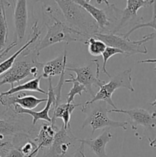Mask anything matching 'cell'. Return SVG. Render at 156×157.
Listing matches in <instances>:
<instances>
[{
	"label": "cell",
	"instance_id": "14",
	"mask_svg": "<svg viewBox=\"0 0 156 157\" xmlns=\"http://www.w3.org/2000/svg\"><path fill=\"white\" fill-rule=\"evenodd\" d=\"M47 98H37L32 95H9L0 98V103L4 106L6 110L11 109L14 105H18L24 110H33L36 108L40 104L47 102Z\"/></svg>",
	"mask_w": 156,
	"mask_h": 157
},
{
	"label": "cell",
	"instance_id": "22",
	"mask_svg": "<svg viewBox=\"0 0 156 157\" xmlns=\"http://www.w3.org/2000/svg\"><path fill=\"white\" fill-rule=\"evenodd\" d=\"M0 135L5 136H26L25 132L24 131L19 125L15 123L9 122L6 120L0 119Z\"/></svg>",
	"mask_w": 156,
	"mask_h": 157
},
{
	"label": "cell",
	"instance_id": "32",
	"mask_svg": "<svg viewBox=\"0 0 156 157\" xmlns=\"http://www.w3.org/2000/svg\"><path fill=\"white\" fill-rule=\"evenodd\" d=\"M139 63H156V59H146L142 60V61H139Z\"/></svg>",
	"mask_w": 156,
	"mask_h": 157
},
{
	"label": "cell",
	"instance_id": "28",
	"mask_svg": "<svg viewBox=\"0 0 156 157\" xmlns=\"http://www.w3.org/2000/svg\"><path fill=\"white\" fill-rule=\"evenodd\" d=\"M84 153V144L80 141V145L79 148L74 152V153H73V154L70 157H84V156H83Z\"/></svg>",
	"mask_w": 156,
	"mask_h": 157
},
{
	"label": "cell",
	"instance_id": "36",
	"mask_svg": "<svg viewBox=\"0 0 156 157\" xmlns=\"http://www.w3.org/2000/svg\"><path fill=\"white\" fill-rule=\"evenodd\" d=\"M153 116H154V119H155V121H156V112L155 113H153Z\"/></svg>",
	"mask_w": 156,
	"mask_h": 157
},
{
	"label": "cell",
	"instance_id": "31",
	"mask_svg": "<svg viewBox=\"0 0 156 157\" xmlns=\"http://www.w3.org/2000/svg\"><path fill=\"white\" fill-rule=\"evenodd\" d=\"M148 141H149V146L151 147H153V148H156V137L154 138V139H150L148 138Z\"/></svg>",
	"mask_w": 156,
	"mask_h": 157
},
{
	"label": "cell",
	"instance_id": "7",
	"mask_svg": "<svg viewBox=\"0 0 156 157\" xmlns=\"http://www.w3.org/2000/svg\"><path fill=\"white\" fill-rule=\"evenodd\" d=\"M132 69L128 68L125 71L116 74L110 78V81L108 83H105L103 85L99 87V90L95 94V96L90 101L85 103V105L93 104L96 101H105L107 104L117 109L116 106L112 100V96L115 90L119 88H125L132 92L135 91V88L132 84Z\"/></svg>",
	"mask_w": 156,
	"mask_h": 157
},
{
	"label": "cell",
	"instance_id": "11",
	"mask_svg": "<svg viewBox=\"0 0 156 157\" xmlns=\"http://www.w3.org/2000/svg\"><path fill=\"white\" fill-rule=\"evenodd\" d=\"M48 90H47V101L46 103V106L43 110L40 111H34V110H24L22 107L18 105H14L12 107V111L16 114H28L32 117V125L35 126L38 121H45L51 124L52 120L49 116V112L51 109L52 106L54 105V110L55 104H56V99L55 95L54 94L53 86H52V78H48Z\"/></svg>",
	"mask_w": 156,
	"mask_h": 157
},
{
	"label": "cell",
	"instance_id": "25",
	"mask_svg": "<svg viewBox=\"0 0 156 157\" xmlns=\"http://www.w3.org/2000/svg\"><path fill=\"white\" fill-rule=\"evenodd\" d=\"M154 8H153V14H152V18H151V21H148L146 23H140V24H136L127 33L122 34V36L125 38L129 39V36L132 32L138 30L139 29H142V28H151V29H154L156 31V1L154 2Z\"/></svg>",
	"mask_w": 156,
	"mask_h": 157
},
{
	"label": "cell",
	"instance_id": "21",
	"mask_svg": "<svg viewBox=\"0 0 156 157\" xmlns=\"http://www.w3.org/2000/svg\"><path fill=\"white\" fill-rule=\"evenodd\" d=\"M11 5L10 1H0V55L2 54L8 41V28L7 19H6V9Z\"/></svg>",
	"mask_w": 156,
	"mask_h": 157
},
{
	"label": "cell",
	"instance_id": "1",
	"mask_svg": "<svg viewBox=\"0 0 156 157\" xmlns=\"http://www.w3.org/2000/svg\"><path fill=\"white\" fill-rule=\"evenodd\" d=\"M41 10L43 24L47 27V32L42 39L35 44L37 52L40 53L43 49L60 42L69 44L79 41L86 44L90 37L73 29L66 22L55 1H43Z\"/></svg>",
	"mask_w": 156,
	"mask_h": 157
},
{
	"label": "cell",
	"instance_id": "33",
	"mask_svg": "<svg viewBox=\"0 0 156 157\" xmlns=\"http://www.w3.org/2000/svg\"><path fill=\"white\" fill-rule=\"evenodd\" d=\"M10 144V142H7V141H2V140H0V149H2L4 147H6V146H8Z\"/></svg>",
	"mask_w": 156,
	"mask_h": 157
},
{
	"label": "cell",
	"instance_id": "18",
	"mask_svg": "<svg viewBox=\"0 0 156 157\" xmlns=\"http://www.w3.org/2000/svg\"><path fill=\"white\" fill-rule=\"evenodd\" d=\"M82 104H76L74 103L71 104H60L54 110V115L53 117L51 118L52 122L51 125L53 127L55 126V122L58 118H60L63 121V127L65 129H70V121L71 119V115L73 113V111L77 106H81Z\"/></svg>",
	"mask_w": 156,
	"mask_h": 157
},
{
	"label": "cell",
	"instance_id": "13",
	"mask_svg": "<svg viewBox=\"0 0 156 157\" xmlns=\"http://www.w3.org/2000/svg\"><path fill=\"white\" fill-rule=\"evenodd\" d=\"M14 2V24H15V38L17 44L21 42L25 35L28 26L27 1L20 0Z\"/></svg>",
	"mask_w": 156,
	"mask_h": 157
},
{
	"label": "cell",
	"instance_id": "27",
	"mask_svg": "<svg viewBox=\"0 0 156 157\" xmlns=\"http://www.w3.org/2000/svg\"><path fill=\"white\" fill-rule=\"evenodd\" d=\"M4 157H24L20 150L19 147H16L12 144L8 149Z\"/></svg>",
	"mask_w": 156,
	"mask_h": 157
},
{
	"label": "cell",
	"instance_id": "35",
	"mask_svg": "<svg viewBox=\"0 0 156 157\" xmlns=\"http://www.w3.org/2000/svg\"><path fill=\"white\" fill-rule=\"evenodd\" d=\"M154 70H155V71H156V67H154ZM151 106H152V107H156V99H155V100H154V101H153V102H152V103H151Z\"/></svg>",
	"mask_w": 156,
	"mask_h": 157
},
{
	"label": "cell",
	"instance_id": "24",
	"mask_svg": "<svg viewBox=\"0 0 156 157\" xmlns=\"http://www.w3.org/2000/svg\"><path fill=\"white\" fill-rule=\"evenodd\" d=\"M88 46V52L91 55L95 57L100 56L106 48V44L101 40L94 37H90L86 43Z\"/></svg>",
	"mask_w": 156,
	"mask_h": 157
},
{
	"label": "cell",
	"instance_id": "29",
	"mask_svg": "<svg viewBox=\"0 0 156 157\" xmlns=\"http://www.w3.org/2000/svg\"><path fill=\"white\" fill-rule=\"evenodd\" d=\"M17 44H17V43L15 42V41H13V42L11 43L10 44H9V45H8L7 47H6V48L5 49L4 52H2V54H1V55H0V59H2V58L4 56H6V55H7L8 53H9V51L12 50V49L14 47H15V46L17 45Z\"/></svg>",
	"mask_w": 156,
	"mask_h": 157
},
{
	"label": "cell",
	"instance_id": "10",
	"mask_svg": "<svg viewBox=\"0 0 156 157\" xmlns=\"http://www.w3.org/2000/svg\"><path fill=\"white\" fill-rule=\"evenodd\" d=\"M120 113L128 115L130 119L128 124L131 125L132 129L134 131L138 130V127H142L148 130H153L156 127V121L153 116V113H150L145 109H112L109 110V113Z\"/></svg>",
	"mask_w": 156,
	"mask_h": 157
},
{
	"label": "cell",
	"instance_id": "30",
	"mask_svg": "<svg viewBox=\"0 0 156 157\" xmlns=\"http://www.w3.org/2000/svg\"><path fill=\"white\" fill-rule=\"evenodd\" d=\"M11 145H12V143H10L9 145L6 146V147H4V148L0 149V157H4L5 156V155H6V152H7L8 149H9V147H10Z\"/></svg>",
	"mask_w": 156,
	"mask_h": 157
},
{
	"label": "cell",
	"instance_id": "26",
	"mask_svg": "<svg viewBox=\"0 0 156 157\" xmlns=\"http://www.w3.org/2000/svg\"><path fill=\"white\" fill-rule=\"evenodd\" d=\"M118 54L123 55L122 52H121L119 49L107 46L106 48V50L104 51V52L102 53V59H103V63H102V73L105 74V75H106V76H108L109 78H111V75L109 74V72L107 71V70H106L107 61H109V59H110L112 56H113V55H118Z\"/></svg>",
	"mask_w": 156,
	"mask_h": 157
},
{
	"label": "cell",
	"instance_id": "15",
	"mask_svg": "<svg viewBox=\"0 0 156 157\" xmlns=\"http://www.w3.org/2000/svg\"><path fill=\"white\" fill-rule=\"evenodd\" d=\"M38 21H36L34 23L33 26L32 28V32H31L30 35H29V38L28 39L27 42L24 44L23 46H21V48L18 49L16 52L13 54L11 57H9V58H7L6 60H5L4 61H2V63H0V77L2 75H4L6 72H7L11 67H12L13 64L15 63V60L18 58V57L28 47L31 46L32 44H35V42H37L38 41L40 40V35L41 34V31L42 29H41V28L38 26Z\"/></svg>",
	"mask_w": 156,
	"mask_h": 157
},
{
	"label": "cell",
	"instance_id": "9",
	"mask_svg": "<svg viewBox=\"0 0 156 157\" xmlns=\"http://www.w3.org/2000/svg\"><path fill=\"white\" fill-rule=\"evenodd\" d=\"M66 71H73L76 74L75 81H78L86 87L87 93L91 96H95L93 87H101L105 84V81L99 78V63L98 59L91 61V64L89 65L79 66V67H66Z\"/></svg>",
	"mask_w": 156,
	"mask_h": 157
},
{
	"label": "cell",
	"instance_id": "37",
	"mask_svg": "<svg viewBox=\"0 0 156 157\" xmlns=\"http://www.w3.org/2000/svg\"><path fill=\"white\" fill-rule=\"evenodd\" d=\"M83 156H84V157H86V156H85V153H84V155H83Z\"/></svg>",
	"mask_w": 156,
	"mask_h": 157
},
{
	"label": "cell",
	"instance_id": "3",
	"mask_svg": "<svg viewBox=\"0 0 156 157\" xmlns=\"http://www.w3.org/2000/svg\"><path fill=\"white\" fill-rule=\"evenodd\" d=\"M55 2L61 9L66 22L73 29L90 38L99 33L96 21L75 1L56 0Z\"/></svg>",
	"mask_w": 156,
	"mask_h": 157
},
{
	"label": "cell",
	"instance_id": "23",
	"mask_svg": "<svg viewBox=\"0 0 156 157\" xmlns=\"http://www.w3.org/2000/svg\"><path fill=\"white\" fill-rule=\"evenodd\" d=\"M70 79H67L64 81V83H72V84H73V87H71V89H70V90L69 91V93L67 94V102H66L67 103V104L73 103L75 96L78 95V96L81 97L82 96L83 92H87L86 87H84L83 84H81L80 83L75 81L74 77H73V75H70Z\"/></svg>",
	"mask_w": 156,
	"mask_h": 157
},
{
	"label": "cell",
	"instance_id": "8",
	"mask_svg": "<svg viewBox=\"0 0 156 157\" xmlns=\"http://www.w3.org/2000/svg\"><path fill=\"white\" fill-rule=\"evenodd\" d=\"M80 143V140L72 133L71 128L65 129L62 125L57 130L50 147L40 150L42 151V154L37 155L36 157H70L73 155L70 150Z\"/></svg>",
	"mask_w": 156,
	"mask_h": 157
},
{
	"label": "cell",
	"instance_id": "17",
	"mask_svg": "<svg viewBox=\"0 0 156 157\" xmlns=\"http://www.w3.org/2000/svg\"><path fill=\"white\" fill-rule=\"evenodd\" d=\"M113 135L108 130H106L102 134L99 135L95 139L80 140L84 145H87L90 147V150L97 157H108L106 147L107 144L112 140Z\"/></svg>",
	"mask_w": 156,
	"mask_h": 157
},
{
	"label": "cell",
	"instance_id": "2",
	"mask_svg": "<svg viewBox=\"0 0 156 157\" xmlns=\"http://www.w3.org/2000/svg\"><path fill=\"white\" fill-rule=\"evenodd\" d=\"M35 44L28 47L15 60L12 67L0 77V87L9 84L12 88L15 83L20 82L28 76L37 78L39 71L42 69L43 63L39 61L40 53L35 49Z\"/></svg>",
	"mask_w": 156,
	"mask_h": 157
},
{
	"label": "cell",
	"instance_id": "12",
	"mask_svg": "<svg viewBox=\"0 0 156 157\" xmlns=\"http://www.w3.org/2000/svg\"><path fill=\"white\" fill-rule=\"evenodd\" d=\"M153 0H128L126 7L122 9L121 17L117 25L113 31V34H117L121 29L125 28L130 21L138 18L137 12L142 7H148L154 4Z\"/></svg>",
	"mask_w": 156,
	"mask_h": 157
},
{
	"label": "cell",
	"instance_id": "4",
	"mask_svg": "<svg viewBox=\"0 0 156 157\" xmlns=\"http://www.w3.org/2000/svg\"><path fill=\"white\" fill-rule=\"evenodd\" d=\"M81 111L86 114V119L83 123L81 129L83 130L87 126H90L92 128L91 135H93L96 130L105 127L121 128L123 130H127L128 122L116 121L109 117V110L105 101H96L87 105L83 104Z\"/></svg>",
	"mask_w": 156,
	"mask_h": 157
},
{
	"label": "cell",
	"instance_id": "6",
	"mask_svg": "<svg viewBox=\"0 0 156 157\" xmlns=\"http://www.w3.org/2000/svg\"><path fill=\"white\" fill-rule=\"evenodd\" d=\"M155 35L156 34L152 32L151 34L144 36L142 39L137 41H131L130 39L124 38L122 34L119 33H97L93 37L102 41L106 44V46L119 49L121 52H122L124 56L128 58L136 54L145 55L148 53L146 43L154 39Z\"/></svg>",
	"mask_w": 156,
	"mask_h": 157
},
{
	"label": "cell",
	"instance_id": "16",
	"mask_svg": "<svg viewBox=\"0 0 156 157\" xmlns=\"http://www.w3.org/2000/svg\"><path fill=\"white\" fill-rule=\"evenodd\" d=\"M67 64V50H64L63 55H60L54 59L43 63L42 78H52L54 76H61L63 71H66Z\"/></svg>",
	"mask_w": 156,
	"mask_h": 157
},
{
	"label": "cell",
	"instance_id": "20",
	"mask_svg": "<svg viewBox=\"0 0 156 157\" xmlns=\"http://www.w3.org/2000/svg\"><path fill=\"white\" fill-rule=\"evenodd\" d=\"M41 78H42V75H40V76L33 78V79L30 80V81H27V82L24 83V84H19L18 86H14V87H12V88H10L7 91L0 93V98L15 94L18 93V92L24 91V90L38 92V93H41L47 95V92L44 91L43 89L40 87V81H41Z\"/></svg>",
	"mask_w": 156,
	"mask_h": 157
},
{
	"label": "cell",
	"instance_id": "5",
	"mask_svg": "<svg viewBox=\"0 0 156 157\" xmlns=\"http://www.w3.org/2000/svg\"><path fill=\"white\" fill-rule=\"evenodd\" d=\"M75 2L87 11L97 24L99 33H113L121 17L122 9H119L114 4H110L108 1H102L106 9H98L87 0H74Z\"/></svg>",
	"mask_w": 156,
	"mask_h": 157
},
{
	"label": "cell",
	"instance_id": "19",
	"mask_svg": "<svg viewBox=\"0 0 156 157\" xmlns=\"http://www.w3.org/2000/svg\"><path fill=\"white\" fill-rule=\"evenodd\" d=\"M58 129L56 127H53L50 124H43L39 130V133L36 137L33 140L34 142L36 144L41 150L50 147L54 141L55 133Z\"/></svg>",
	"mask_w": 156,
	"mask_h": 157
},
{
	"label": "cell",
	"instance_id": "34",
	"mask_svg": "<svg viewBox=\"0 0 156 157\" xmlns=\"http://www.w3.org/2000/svg\"><path fill=\"white\" fill-rule=\"evenodd\" d=\"M39 151H40V148H39V147H38V148H37L36 150H35V151H34L33 153H32V154L29 155V156L28 157H36L37 155H38V153H39Z\"/></svg>",
	"mask_w": 156,
	"mask_h": 157
}]
</instances>
